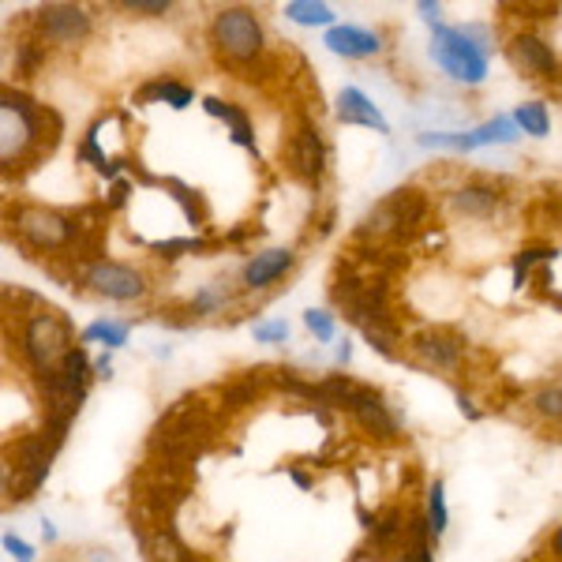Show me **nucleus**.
Here are the masks:
<instances>
[{
	"instance_id": "1",
	"label": "nucleus",
	"mask_w": 562,
	"mask_h": 562,
	"mask_svg": "<svg viewBox=\"0 0 562 562\" xmlns=\"http://www.w3.org/2000/svg\"><path fill=\"white\" fill-rule=\"evenodd\" d=\"M4 315H8V330L15 326V357H20L23 371L31 379H42L49 371H57L68 360V352L79 346L76 326L60 307L45 304L38 293L20 285H4Z\"/></svg>"
},
{
	"instance_id": "2",
	"label": "nucleus",
	"mask_w": 562,
	"mask_h": 562,
	"mask_svg": "<svg viewBox=\"0 0 562 562\" xmlns=\"http://www.w3.org/2000/svg\"><path fill=\"white\" fill-rule=\"evenodd\" d=\"M65 139V116L20 87L0 90V169L4 177H26Z\"/></svg>"
},
{
	"instance_id": "3",
	"label": "nucleus",
	"mask_w": 562,
	"mask_h": 562,
	"mask_svg": "<svg viewBox=\"0 0 562 562\" xmlns=\"http://www.w3.org/2000/svg\"><path fill=\"white\" fill-rule=\"evenodd\" d=\"M206 42H211L217 65L229 68L237 79H248V83L259 79L256 71L274 68V57H270V45H267V26L244 4L217 8L211 23H206Z\"/></svg>"
},
{
	"instance_id": "4",
	"label": "nucleus",
	"mask_w": 562,
	"mask_h": 562,
	"mask_svg": "<svg viewBox=\"0 0 562 562\" xmlns=\"http://www.w3.org/2000/svg\"><path fill=\"white\" fill-rule=\"evenodd\" d=\"M431 60L461 87H484L495 57V31L487 23L431 26Z\"/></svg>"
},
{
	"instance_id": "5",
	"label": "nucleus",
	"mask_w": 562,
	"mask_h": 562,
	"mask_svg": "<svg viewBox=\"0 0 562 562\" xmlns=\"http://www.w3.org/2000/svg\"><path fill=\"white\" fill-rule=\"evenodd\" d=\"M68 442V424L42 420L34 431H23L15 442H8L4 454V498L8 503H26L45 484L60 447Z\"/></svg>"
},
{
	"instance_id": "6",
	"label": "nucleus",
	"mask_w": 562,
	"mask_h": 562,
	"mask_svg": "<svg viewBox=\"0 0 562 562\" xmlns=\"http://www.w3.org/2000/svg\"><path fill=\"white\" fill-rule=\"evenodd\" d=\"M8 237H15L26 256L65 259L79 240V222L71 211H57V206L15 203L8 206Z\"/></svg>"
},
{
	"instance_id": "7",
	"label": "nucleus",
	"mask_w": 562,
	"mask_h": 562,
	"mask_svg": "<svg viewBox=\"0 0 562 562\" xmlns=\"http://www.w3.org/2000/svg\"><path fill=\"white\" fill-rule=\"evenodd\" d=\"M278 158H281V166L289 169V177H296L301 184H307V188L323 184L326 169H330V150H326V139H323V132L312 113L293 109V113L285 116Z\"/></svg>"
},
{
	"instance_id": "8",
	"label": "nucleus",
	"mask_w": 562,
	"mask_h": 562,
	"mask_svg": "<svg viewBox=\"0 0 562 562\" xmlns=\"http://www.w3.org/2000/svg\"><path fill=\"white\" fill-rule=\"evenodd\" d=\"M71 293H87L109 304H147L154 293V278L135 262L124 259H94L76 274Z\"/></svg>"
},
{
	"instance_id": "9",
	"label": "nucleus",
	"mask_w": 562,
	"mask_h": 562,
	"mask_svg": "<svg viewBox=\"0 0 562 562\" xmlns=\"http://www.w3.org/2000/svg\"><path fill=\"white\" fill-rule=\"evenodd\" d=\"M469 341L461 334L447 330V326H420L405 338V360L420 371H435V375H458L465 368Z\"/></svg>"
},
{
	"instance_id": "10",
	"label": "nucleus",
	"mask_w": 562,
	"mask_h": 562,
	"mask_svg": "<svg viewBox=\"0 0 562 562\" xmlns=\"http://www.w3.org/2000/svg\"><path fill=\"white\" fill-rule=\"evenodd\" d=\"M341 413H346L352 420V428L360 435H368L371 442H383V447L402 442V416L394 413V405L386 402V394L379 386L360 383L357 394L349 397Z\"/></svg>"
},
{
	"instance_id": "11",
	"label": "nucleus",
	"mask_w": 562,
	"mask_h": 562,
	"mask_svg": "<svg viewBox=\"0 0 562 562\" xmlns=\"http://www.w3.org/2000/svg\"><path fill=\"white\" fill-rule=\"evenodd\" d=\"M31 31L49 45V49H76L83 45L90 34H94V15L83 4H42L38 12L31 15Z\"/></svg>"
},
{
	"instance_id": "12",
	"label": "nucleus",
	"mask_w": 562,
	"mask_h": 562,
	"mask_svg": "<svg viewBox=\"0 0 562 562\" xmlns=\"http://www.w3.org/2000/svg\"><path fill=\"white\" fill-rule=\"evenodd\" d=\"M521 139V128L514 124V116H492V121L476 124V128L465 132H420L416 135V147L424 150H454V154H469L480 147H514Z\"/></svg>"
},
{
	"instance_id": "13",
	"label": "nucleus",
	"mask_w": 562,
	"mask_h": 562,
	"mask_svg": "<svg viewBox=\"0 0 562 562\" xmlns=\"http://www.w3.org/2000/svg\"><path fill=\"white\" fill-rule=\"evenodd\" d=\"M510 68L525 79H537V83H562V60L551 49V42H543L537 31H514L503 45Z\"/></svg>"
},
{
	"instance_id": "14",
	"label": "nucleus",
	"mask_w": 562,
	"mask_h": 562,
	"mask_svg": "<svg viewBox=\"0 0 562 562\" xmlns=\"http://www.w3.org/2000/svg\"><path fill=\"white\" fill-rule=\"evenodd\" d=\"M296 248H262L256 256H248L240 262L237 270V289L244 296H256V293H267V289H274L278 281H285L289 274L296 270Z\"/></svg>"
},
{
	"instance_id": "15",
	"label": "nucleus",
	"mask_w": 562,
	"mask_h": 562,
	"mask_svg": "<svg viewBox=\"0 0 562 562\" xmlns=\"http://www.w3.org/2000/svg\"><path fill=\"white\" fill-rule=\"evenodd\" d=\"M34 386H38V402H42V420H53V424H68L79 416L83 409L90 386L79 383V379L65 375V371H49V375L34 379Z\"/></svg>"
},
{
	"instance_id": "16",
	"label": "nucleus",
	"mask_w": 562,
	"mask_h": 562,
	"mask_svg": "<svg viewBox=\"0 0 562 562\" xmlns=\"http://www.w3.org/2000/svg\"><path fill=\"white\" fill-rule=\"evenodd\" d=\"M447 206L458 217H465V222H492L495 214H503L506 192H503V184H495V180L473 177V180H465V184L450 188Z\"/></svg>"
},
{
	"instance_id": "17",
	"label": "nucleus",
	"mask_w": 562,
	"mask_h": 562,
	"mask_svg": "<svg viewBox=\"0 0 562 562\" xmlns=\"http://www.w3.org/2000/svg\"><path fill=\"white\" fill-rule=\"evenodd\" d=\"M383 203L390 206L397 222V240H409L416 233L428 229L431 222V192L420 184H397L383 195Z\"/></svg>"
},
{
	"instance_id": "18",
	"label": "nucleus",
	"mask_w": 562,
	"mask_h": 562,
	"mask_svg": "<svg viewBox=\"0 0 562 562\" xmlns=\"http://www.w3.org/2000/svg\"><path fill=\"white\" fill-rule=\"evenodd\" d=\"M323 45L334 53V57H346V60H368L379 57L386 49L383 34L371 31V26H357V23H338L323 34Z\"/></svg>"
},
{
	"instance_id": "19",
	"label": "nucleus",
	"mask_w": 562,
	"mask_h": 562,
	"mask_svg": "<svg viewBox=\"0 0 562 562\" xmlns=\"http://www.w3.org/2000/svg\"><path fill=\"white\" fill-rule=\"evenodd\" d=\"M334 113H338V121L346 124V128H371L379 135H390V121L383 116V109L371 102L360 87H341L338 94H334Z\"/></svg>"
},
{
	"instance_id": "20",
	"label": "nucleus",
	"mask_w": 562,
	"mask_h": 562,
	"mask_svg": "<svg viewBox=\"0 0 562 562\" xmlns=\"http://www.w3.org/2000/svg\"><path fill=\"white\" fill-rule=\"evenodd\" d=\"M240 301H244V293L229 278H214V281H206V285H199L184 301V307H188V315H192V323H199V319H217V315L233 312Z\"/></svg>"
},
{
	"instance_id": "21",
	"label": "nucleus",
	"mask_w": 562,
	"mask_h": 562,
	"mask_svg": "<svg viewBox=\"0 0 562 562\" xmlns=\"http://www.w3.org/2000/svg\"><path fill=\"white\" fill-rule=\"evenodd\" d=\"M203 113L214 116V121H222L225 128H229V139L237 143L240 150H248V154H256V158H259L256 124H251L248 109L237 105V102H225V98H217V94H206L203 98Z\"/></svg>"
},
{
	"instance_id": "22",
	"label": "nucleus",
	"mask_w": 562,
	"mask_h": 562,
	"mask_svg": "<svg viewBox=\"0 0 562 562\" xmlns=\"http://www.w3.org/2000/svg\"><path fill=\"white\" fill-rule=\"evenodd\" d=\"M132 102L135 105H154V102H161V105H169V109H188L195 102V90L184 83V79H177V76H154L147 79L139 90L132 94Z\"/></svg>"
},
{
	"instance_id": "23",
	"label": "nucleus",
	"mask_w": 562,
	"mask_h": 562,
	"mask_svg": "<svg viewBox=\"0 0 562 562\" xmlns=\"http://www.w3.org/2000/svg\"><path fill=\"white\" fill-rule=\"evenodd\" d=\"M143 551V562H192L199 551L188 548L180 540L177 529H158V532H147V537H135Z\"/></svg>"
},
{
	"instance_id": "24",
	"label": "nucleus",
	"mask_w": 562,
	"mask_h": 562,
	"mask_svg": "<svg viewBox=\"0 0 562 562\" xmlns=\"http://www.w3.org/2000/svg\"><path fill=\"white\" fill-rule=\"evenodd\" d=\"M158 188H166L169 199L180 206V214H184V222L192 225V229L203 233L206 229V222H211V211H206V199L195 192L192 184H184V180H177V177H161V184Z\"/></svg>"
},
{
	"instance_id": "25",
	"label": "nucleus",
	"mask_w": 562,
	"mask_h": 562,
	"mask_svg": "<svg viewBox=\"0 0 562 562\" xmlns=\"http://www.w3.org/2000/svg\"><path fill=\"white\" fill-rule=\"evenodd\" d=\"M225 248L222 237H169V240H150L147 251L161 262H177L184 256H211V251Z\"/></svg>"
},
{
	"instance_id": "26",
	"label": "nucleus",
	"mask_w": 562,
	"mask_h": 562,
	"mask_svg": "<svg viewBox=\"0 0 562 562\" xmlns=\"http://www.w3.org/2000/svg\"><path fill=\"white\" fill-rule=\"evenodd\" d=\"M559 259V248H551V244H529V248H521L518 256H514V262H510V270H514V281L510 285L518 289H529V281L537 278V267L543 270V267H551V262Z\"/></svg>"
},
{
	"instance_id": "27",
	"label": "nucleus",
	"mask_w": 562,
	"mask_h": 562,
	"mask_svg": "<svg viewBox=\"0 0 562 562\" xmlns=\"http://www.w3.org/2000/svg\"><path fill=\"white\" fill-rule=\"evenodd\" d=\"M132 319H94L90 326H83V334H79V346H90V341H98V346H105V352H116L128 346L132 338Z\"/></svg>"
},
{
	"instance_id": "28",
	"label": "nucleus",
	"mask_w": 562,
	"mask_h": 562,
	"mask_svg": "<svg viewBox=\"0 0 562 562\" xmlns=\"http://www.w3.org/2000/svg\"><path fill=\"white\" fill-rule=\"evenodd\" d=\"M281 12H285V20L296 26H323V31L338 26V12H334L330 4H323V0H289Z\"/></svg>"
},
{
	"instance_id": "29",
	"label": "nucleus",
	"mask_w": 562,
	"mask_h": 562,
	"mask_svg": "<svg viewBox=\"0 0 562 562\" xmlns=\"http://www.w3.org/2000/svg\"><path fill=\"white\" fill-rule=\"evenodd\" d=\"M424 518H428V529H431L435 543L447 537L450 510H447V484H442V480H431L428 492H424Z\"/></svg>"
},
{
	"instance_id": "30",
	"label": "nucleus",
	"mask_w": 562,
	"mask_h": 562,
	"mask_svg": "<svg viewBox=\"0 0 562 562\" xmlns=\"http://www.w3.org/2000/svg\"><path fill=\"white\" fill-rule=\"evenodd\" d=\"M45 60H49V45H45L38 34L15 42V76L20 79H34L45 68Z\"/></svg>"
},
{
	"instance_id": "31",
	"label": "nucleus",
	"mask_w": 562,
	"mask_h": 562,
	"mask_svg": "<svg viewBox=\"0 0 562 562\" xmlns=\"http://www.w3.org/2000/svg\"><path fill=\"white\" fill-rule=\"evenodd\" d=\"M529 409H532L537 420L562 428V383H543L540 390H532Z\"/></svg>"
},
{
	"instance_id": "32",
	"label": "nucleus",
	"mask_w": 562,
	"mask_h": 562,
	"mask_svg": "<svg viewBox=\"0 0 562 562\" xmlns=\"http://www.w3.org/2000/svg\"><path fill=\"white\" fill-rule=\"evenodd\" d=\"M514 124L521 128V135H532V139H548L551 132V113L543 102H521L514 105Z\"/></svg>"
},
{
	"instance_id": "33",
	"label": "nucleus",
	"mask_w": 562,
	"mask_h": 562,
	"mask_svg": "<svg viewBox=\"0 0 562 562\" xmlns=\"http://www.w3.org/2000/svg\"><path fill=\"white\" fill-rule=\"evenodd\" d=\"M116 8L135 15V20H166L177 4H173V0H121Z\"/></svg>"
},
{
	"instance_id": "34",
	"label": "nucleus",
	"mask_w": 562,
	"mask_h": 562,
	"mask_svg": "<svg viewBox=\"0 0 562 562\" xmlns=\"http://www.w3.org/2000/svg\"><path fill=\"white\" fill-rule=\"evenodd\" d=\"M251 338H256V346H285L289 323L285 319H259V323H251Z\"/></svg>"
},
{
	"instance_id": "35",
	"label": "nucleus",
	"mask_w": 562,
	"mask_h": 562,
	"mask_svg": "<svg viewBox=\"0 0 562 562\" xmlns=\"http://www.w3.org/2000/svg\"><path fill=\"white\" fill-rule=\"evenodd\" d=\"M304 326L315 334V341H334V334H338V326H334V315L323 312V307H307V312H304Z\"/></svg>"
},
{
	"instance_id": "36",
	"label": "nucleus",
	"mask_w": 562,
	"mask_h": 562,
	"mask_svg": "<svg viewBox=\"0 0 562 562\" xmlns=\"http://www.w3.org/2000/svg\"><path fill=\"white\" fill-rule=\"evenodd\" d=\"M132 192H135V188H132V180H128V177H121L116 184H109V195L102 199L105 211H109V214L124 211V206H128V199H132Z\"/></svg>"
},
{
	"instance_id": "37",
	"label": "nucleus",
	"mask_w": 562,
	"mask_h": 562,
	"mask_svg": "<svg viewBox=\"0 0 562 562\" xmlns=\"http://www.w3.org/2000/svg\"><path fill=\"white\" fill-rule=\"evenodd\" d=\"M0 543H4L8 555H15V562H34V559H38V551H34L23 537H15V532H4V540H0Z\"/></svg>"
},
{
	"instance_id": "38",
	"label": "nucleus",
	"mask_w": 562,
	"mask_h": 562,
	"mask_svg": "<svg viewBox=\"0 0 562 562\" xmlns=\"http://www.w3.org/2000/svg\"><path fill=\"white\" fill-rule=\"evenodd\" d=\"M312 237L315 240H326V237H330V233H334V222H338V211H334V206H323V211L319 214H315L312 217Z\"/></svg>"
},
{
	"instance_id": "39",
	"label": "nucleus",
	"mask_w": 562,
	"mask_h": 562,
	"mask_svg": "<svg viewBox=\"0 0 562 562\" xmlns=\"http://www.w3.org/2000/svg\"><path fill=\"white\" fill-rule=\"evenodd\" d=\"M259 225H251V222H240L237 225V229H233V233H225V237H222V244H225V248H240V244L244 240H251V237H259Z\"/></svg>"
},
{
	"instance_id": "40",
	"label": "nucleus",
	"mask_w": 562,
	"mask_h": 562,
	"mask_svg": "<svg viewBox=\"0 0 562 562\" xmlns=\"http://www.w3.org/2000/svg\"><path fill=\"white\" fill-rule=\"evenodd\" d=\"M416 12H420V20L431 26L442 23V4H435V0H416Z\"/></svg>"
},
{
	"instance_id": "41",
	"label": "nucleus",
	"mask_w": 562,
	"mask_h": 562,
	"mask_svg": "<svg viewBox=\"0 0 562 562\" xmlns=\"http://www.w3.org/2000/svg\"><path fill=\"white\" fill-rule=\"evenodd\" d=\"M543 559H548V562H562V521L548 532V551H543Z\"/></svg>"
},
{
	"instance_id": "42",
	"label": "nucleus",
	"mask_w": 562,
	"mask_h": 562,
	"mask_svg": "<svg viewBox=\"0 0 562 562\" xmlns=\"http://www.w3.org/2000/svg\"><path fill=\"white\" fill-rule=\"evenodd\" d=\"M285 473H289V480H293L296 487H301V492H312V487H315V476L304 473L301 465H285Z\"/></svg>"
},
{
	"instance_id": "43",
	"label": "nucleus",
	"mask_w": 562,
	"mask_h": 562,
	"mask_svg": "<svg viewBox=\"0 0 562 562\" xmlns=\"http://www.w3.org/2000/svg\"><path fill=\"white\" fill-rule=\"evenodd\" d=\"M454 397H458V409L465 413L469 420H480V416H484V413L476 409V402H473V397H469V394H465V390H461V386H454Z\"/></svg>"
},
{
	"instance_id": "44",
	"label": "nucleus",
	"mask_w": 562,
	"mask_h": 562,
	"mask_svg": "<svg viewBox=\"0 0 562 562\" xmlns=\"http://www.w3.org/2000/svg\"><path fill=\"white\" fill-rule=\"evenodd\" d=\"M79 562H121V559H116L109 548H83L79 551Z\"/></svg>"
},
{
	"instance_id": "45",
	"label": "nucleus",
	"mask_w": 562,
	"mask_h": 562,
	"mask_svg": "<svg viewBox=\"0 0 562 562\" xmlns=\"http://www.w3.org/2000/svg\"><path fill=\"white\" fill-rule=\"evenodd\" d=\"M94 379H113V352H102L94 360Z\"/></svg>"
},
{
	"instance_id": "46",
	"label": "nucleus",
	"mask_w": 562,
	"mask_h": 562,
	"mask_svg": "<svg viewBox=\"0 0 562 562\" xmlns=\"http://www.w3.org/2000/svg\"><path fill=\"white\" fill-rule=\"evenodd\" d=\"M334 360H338V368H346L349 360H352V341H349V338H341V341H338V352H334Z\"/></svg>"
},
{
	"instance_id": "47",
	"label": "nucleus",
	"mask_w": 562,
	"mask_h": 562,
	"mask_svg": "<svg viewBox=\"0 0 562 562\" xmlns=\"http://www.w3.org/2000/svg\"><path fill=\"white\" fill-rule=\"evenodd\" d=\"M42 540L49 543V548H53V543H60V532H57V525H53L49 518L42 521Z\"/></svg>"
},
{
	"instance_id": "48",
	"label": "nucleus",
	"mask_w": 562,
	"mask_h": 562,
	"mask_svg": "<svg viewBox=\"0 0 562 562\" xmlns=\"http://www.w3.org/2000/svg\"><path fill=\"white\" fill-rule=\"evenodd\" d=\"M192 562H211V559H206V555H195Z\"/></svg>"
},
{
	"instance_id": "49",
	"label": "nucleus",
	"mask_w": 562,
	"mask_h": 562,
	"mask_svg": "<svg viewBox=\"0 0 562 562\" xmlns=\"http://www.w3.org/2000/svg\"><path fill=\"white\" fill-rule=\"evenodd\" d=\"M559 211H562V192H559Z\"/></svg>"
}]
</instances>
